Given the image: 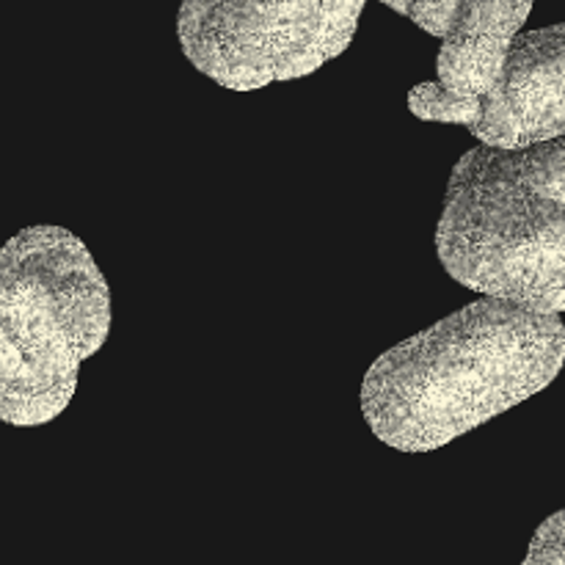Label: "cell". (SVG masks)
<instances>
[{"mask_svg": "<svg viewBox=\"0 0 565 565\" xmlns=\"http://www.w3.org/2000/svg\"><path fill=\"white\" fill-rule=\"evenodd\" d=\"M535 0H458L441 36L439 86L456 97L483 99L494 92L511 42Z\"/></svg>", "mask_w": 565, "mask_h": 565, "instance_id": "8992f818", "label": "cell"}, {"mask_svg": "<svg viewBox=\"0 0 565 565\" xmlns=\"http://www.w3.org/2000/svg\"><path fill=\"white\" fill-rule=\"evenodd\" d=\"M522 565H565V511L541 524Z\"/></svg>", "mask_w": 565, "mask_h": 565, "instance_id": "9c48e42d", "label": "cell"}, {"mask_svg": "<svg viewBox=\"0 0 565 565\" xmlns=\"http://www.w3.org/2000/svg\"><path fill=\"white\" fill-rule=\"evenodd\" d=\"M110 331V290L72 232L28 226L0 248V423H53Z\"/></svg>", "mask_w": 565, "mask_h": 565, "instance_id": "3957f363", "label": "cell"}, {"mask_svg": "<svg viewBox=\"0 0 565 565\" xmlns=\"http://www.w3.org/2000/svg\"><path fill=\"white\" fill-rule=\"evenodd\" d=\"M436 252L469 290L565 312V138L469 149L450 174Z\"/></svg>", "mask_w": 565, "mask_h": 565, "instance_id": "7a4b0ae2", "label": "cell"}, {"mask_svg": "<svg viewBox=\"0 0 565 565\" xmlns=\"http://www.w3.org/2000/svg\"><path fill=\"white\" fill-rule=\"evenodd\" d=\"M478 103L480 99L456 97V94L445 92L439 83H419L408 94V108L414 116L425 121H447V125L463 127H472L478 119Z\"/></svg>", "mask_w": 565, "mask_h": 565, "instance_id": "52a82bcc", "label": "cell"}, {"mask_svg": "<svg viewBox=\"0 0 565 565\" xmlns=\"http://www.w3.org/2000/svg\"><path fill=\"white\" fill-rule=\"evenodd\" d=\"M563 362L561 315L480 298L375 359L362 412L384 445L430 452L550 386Z\"/></svg>", "mask_w": 565, "mask_h": 565, "instance_id": "6da1fadb", "label": "cell"}, {"mask_svg": "<svg viewBox=\"0 0 565 565\" xmlns=\"http://www.w3.org/2000/svg\"><path fill=\"white\" fill-rule=\"evenodd\" d=\"M469 132L494 149L565 138V22L513 39L500 81L478 103Z\"/></svg>", "mask_w": 565, "mask_h": 565, "instance_id": "5b68a950", "label": "cell"}, {"mask_svg": "<svg viewBox=\"0 0 565 565\" xmlns=\"http://www.w3.org/2000/svg\"><path fill=\"white\" fill-rule=\"evenodd\" d=\"M381 3L392 6L395 11L406 14L408 20L417 22L430 36L441 39L447 33V25H450V17L456 11L458 0H381Z\"/></svg>", "mask_w": 565, "mask_h": 565, "instance_id": "ba28073f", "label": "cell"}, {"mask_svg": "<svg viewBox=\"0 0 565 565\" xmlns=\"http://www.w3.org/2000/svg\"><path fill=\"white\" fill-rule=\"evenodd\" d=\"M364 0H185L180 44L218 86L254 92L312 75L356 33Z\"/></svg>", "mask_w": 565, "mask_h": 565, "instance_id": "277c9868", "label": "cell"}]
</instances>
